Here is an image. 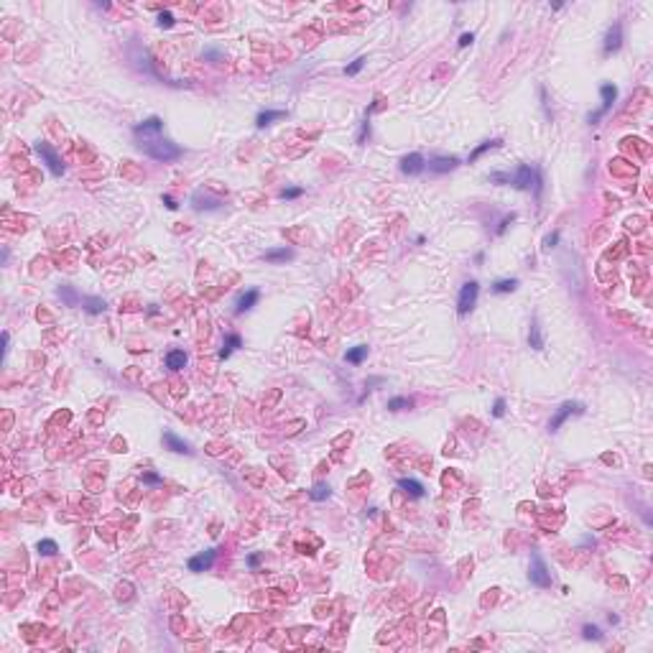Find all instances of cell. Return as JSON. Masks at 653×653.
<instances>
[{
	"label": "cell",
	"mask_w": 653,
	"mask_h": 653,
	"mask_svg": "<svg viewBox=\"0 0 653 653\" xmlns=\"http://www.w3.org/2000/svg\"><path fill=\"white\" fill-rule=\"evenodd\" d=\"M161 128H163V120H161V117H148V120H143L141 125L133 128V133H136V136L148 138V136H156Z\"/></svg>",
	"instance_id": "cell-10"
},
{
	"label": "cell",
	"mask_w": 653,
	"mask_h": 653,
	"mask_svg": "<svg viewBox=\"0 0 653 653\" xmlns=\"http://www.w3.org/2000/svg\"><path fill=\"white\" fill-rule=\"evenodd\" d=\"M34 148H36V153L41 156V161L46 163L49 166V171L54 174V176H62L64 174V163H62V156H59L54 148L46 143V141H36L34 143Z\"/></svg>",
	"instance_id": "cell-3"
},
{
	"label": "cell",
	"mask_w": 653,
	"mask_h": 653,
	"mask_svg": "<svg viewBox=\"0 0 653 653\" xmlns=\"http://www.w3.org/2000/svg\"><path fill=\"white\" fill-rule=\"evenodd\" d=\"M265 260L268 263H286V260H291L293 258V250H289V248H278V250H268V253L263 255Z\"/></svg>",
	"instance_id": "cell-15"
},
{
	"label": "cell",
	"mask_w": 653,
	"mask_h": 653,
	"mask_svg": "<svg viewBox=\"0 0 653 653\" xmlns=\"http://www.w3.org/2000/svg\"><path fill=\"white\" fill-rule=\"evenodd\" d=\"M143 482H148V485H161L163 480L158 477V474H153V472H145L143 474Z\"/></svg>",
	"instance_id": "cell-35"
},
{
	"label": "cell",
	"mask_w": 653,
	"mask_h": 653,
	"mask_svg": "<svg viewBox=\"0 0 653 653\" xmlns=\"http://www.w3.org/2000/svg\"><path fill=\"white\" fill-rule=\"evenodd\" d=\"M260 299V293H258V289H250V291H245L240 299H237V311H248V309H253L255 306V301Z\"/></svg>",
	"instance_id": "cell-14"
},
{
	"label": "cell",
	"mask_w": 653,
	"mask_h": 653,
	"mask_svg": "<svg viewBox=\"0 0 653 653\" xmlns=\"http://www.w3.org/2000/svg\"><path fill=\"white\" fill-rule=\"evenodd\" d=\"M138 148L143 153H148L151 158H156V161H176L181 156V148L176 145V143H171V141H166V138H143L141 143H138Z\"/></svg>",
	"instance_id": "cell-1"
},
{
	"label": "cell",
	"mask_w": 653,
	"mask_h": 653,
	"mask_svg": "<svg viewBox=\"0 0 653 653\" xmlns=\"http://www.w3.org/2000/svg\"><path fill=\"white\" fill-rule=\"evenodd\" d=\"M620 43H622V26L615 23L610 31H607V36H605V51H607V54H610V51H617V49H620Z\"/></svg>",
	"instance_id": "cell-12"
},
{
	"label": "cell",
	"mask_w": 653,
	"mask_h": 653,
	"mask_svg": "<svg viewBox=\"0 0 653 653\" xmlns=\"http://www.w3.org/2000/svg\"><path fill=\"white\" fill-rule=\"evenodd\" d=\"M513 219H515V215H506V217H503V222H500V227H498V235H503V232H506V230H508V225H510V222H513Z\"/></svg>",
	"instance_id": "cell-36"
},
{
	"label": "cell",
	"mask_w": 653,
	"mask_h": 653,
	"mask_svg": "<svg viewBox=\"0 0 653 653\" xmlns=\"http://www.w3.org/2000/svg\"><path fill=\"white\" fill-rule=\"evenodd\" d=\"M477 293H480L477 281H467V284L462 286V291H459V301H457L459 317H465V314H470V311H472V306L477 304Z\"/></svg>",
	"instance_id": "cell-4"
},
{
	"label": "cell",
	"mask_w": 653,
	"mask_h": 653,
	"mask_svg": "<svg viewBox=\"0 0 653 653\" xmlns=\"http://www.w3.org/2000/svg\"><path fill=\"white\" fill-rule=\"evenodd\" d=\"M36 548H38V554H41V556H54V554L59 551V546H56L51 539H43V541H38V546H36Z\"/></svg>",
	"instance_id": "cell-24"
},
{
	"label": "cell",
	"mask_w": 653,
	"mask_h": 653,
	"mask_svg": "<svg viewBox=\"0 0 653 653\" xmlns=\"http://www.w3.org/2000/svg\"><path fill=\"white\" fill-rule=\"evenodd\" d=\"M367 133H370V123L365 120V123H363V130H360V138H358V143H363V141H365V136H367Z\"/></svg>",
	"instance_id": "cell-39"
},
{
	"label": "cell",
	"mask_w": 653,
	"mask_h": 653,
	"mask_svg": "<svg viewBox=\"0 0 653 653\" xmlns=\"http://www.w3.org/2000/svg\"><path fill=\"white\" fill-rule=\"evenodd\" d=\"M424 169H426V161H424L421 153H408V156L400 158V171L408 174V176H416V174H421Z\"/></svg>",
	"instance_id": "cell-8"
},
{
	"label": "cell",
	"mask_w": 653,
	"mask_h": 653,
	"mask_svg": "<svg viewBox=\"0 0 653 653\" xmlns=\"http://www.w3.org/2000/svg\"><path fill=\"white\" fill-rule=\"evenodd\" d=\"M500 143H503L500 138H493V141H485L482 145H477V148H474V151L470 153V163H472V161H477V158H480L482 153H487V151H493V148H498Z\"/></svg>",
	"instance_id": "cell-19"
},
{
	"label": "cell",
	"mask_w": 653,
	"mask_h": 653,
	"mask_svg": "<svg viewBox=\"0 0 653 653\" xmlns=\"http://www.w3.org/2000/svg\"><path fill=\"white\" fill-rule=\"evenodd\" d=\"M235 347H240V337H237V334H232V337L227 339V345L219 350V358H222V360H225V358H230V352H232Z\"/></svg>",
	"instance_id": "cell-26"
},
{
	"label": "cell",
	"mask_w": 653,
	"mask_h": 653,
	"mask_svg": "<svg viewBox=\"0 0 653 653\" xmlns=\"http://www.w3.org/2000/svg\"><path fill=\"white\" fill-rule=\"evenodd\" d=\"M510 184L515 189H521V191L533 189V191H536V197H539L541 194V171L533 169V166H528V163H523V166H518V171L510 176Z\"/></svg>",
	"instance_id": "cell-2"
},
{
	"label": "cell",
	"mask_w": 653,
	"mask_h": 653,
	"mask_svg": "<svg viewBox=\"0 0 653 653\" xmlns=\"http://www.w3.org/2000/svg\"><path fill=\"white\" fill-rule=\"evenodd\" d=\"M528 577H531V582L536 584V587H544V589L551 587V574H548L546 564H544V559L539 554L531 556V572H528Z\"/></svg>",
	"instance_id": "cell-5"
},
{
	"label": "cell",
	"mask_w": 653,
	"mask_h": 653,
	"mask_svg": "<svg viewBox=\"0 0 653 653\" xmlns=\"http://www.w3.org/2000/svg\"><path fill=\"white\" fill-rule=\"evenodd\" d=\"M600 95H602V108H600L597 112H592V115H589V123H595V120H600L602 115L610 112L613 102L617 100V87H615V84H602V87H600Z\"/></svg>",
	"instance_id": "cell-7"
},
{
	"label": "cell",
	"mask_w": 653,
	"mask_h": 653,
	"mask_svg": "<svg viewBox=\"0 0 653 653\" xmlns=\"http://www.w3.org/2000/svg\"><path fill=\"white\" fill-rule=\"evenodd\" d=\"M248 564H250V567H255V564H258V554H253V556H250V559H248Z\"/></svg>",
	"instance_id": "cell-43"
},
{
	"label": "cell",
	"mask_w": 653,
	"mask_h": 653,
	"mask_svg": "<svg viewBox=\"0 0 653 653\" xmlns=\"http://www.w3.org/2000/svg\"><path fill=\"white\" fill-rule=\"evenodd\" d=\"M194 207L197 210H217L219 202L217 199H207V197L202 199V194H194Z\"/></svg>",
	"instance_id": "cell-25"
},
{
	"label": "cell",
	"mask_w": 653,
	"mask_h": 653,
	"mask_svg": "<svg viewBox=\"0 0 653 653\" xmlns=\"http://www.w3.org/2000/svg\"><path fill=\"white\" fill-rule=\"evenodd\" d=\"M457 158L454 156H434L432 161H429V171H434V174H444V171H452L457 166Z\"/></svg>",
	"instance_id": "cell-11"
},
{
	"label": "cell",
	"mask_w": 653,
	"mask_h": 653,
	"mask_svg": "<svg viewBox=\"0 0 653 653\" xmlns=\"http://www.w3.org/2000/svg\"><path fill=\"white\" fill-rule=\"evenodd\" d=\"M186 365V355L181 352V350H171L169 355H166V367H171V370H181Z\"/></svg>",
	"instance_id": "cell-17"
},
{
	"label": "cell",
	"mask_w": 653,
	"mask_h": 653,
	"mask_svg": "<svg viewBox=\"0 0 653 653\" xmlns=\"http://www.w3.org/2000/svg\"><path fill=\"white\" fill-rule=\"evenodd\" d=\"M503 413H506V400H503V398H498V400H495V406H493V416H498V419H500Z\"/></svg>",
	"instance_id": "cell-34"
},
{
	"label": "cell",
	"mask_w": 653,
	"mask_h": 653,
	"mask_svg": "<svg viewBox=\"0 0 653 653\" xmlns=\"http://www.w3.org/2000/svg\"><path fill=\"white\" fill-rule=\"evenodd\" d=\"M163 441H166V447H169L171 452H179V454H191L189 444H186L184 439H179V436H176L174 432H166V434H163Z\"/></svg>",
	"instance_id": "cell-13"
},
{
	"label": "cell",
	"mask_w": 653,
	"mask_h": 653,
	"mask_svg": "<svg viewBox=\"0 0 653 653\" xmlns=\"http://www.w3.org/2000/svg\"><path fill=\"white\" fill-rule=\"evenodd\" d=\"M204 56H207V59H217V62L222 59V54H219V51H215V49H207V51H204Z\"/></svg>",
	"instance_id": "cell-40"
},
{
	"label": "cell",
	"mask_w": 653,
	"mask_h": 653,
	"mask_svg": "<svg viewBox=\"0 0 653 653\" xmlns=\"http://www.w3.org/2000/svg\"><path fill=\"white\" fill-rule=\"evenodd\" d=\"M301 194H304V189L291 186V189H284V191H281V199H296V197H301Z\"/></svg>",
	"instance_id": "cell-30"
},
{
	"label": "cell",
	"mask_w": 653,
	"mask_h": 653,
	"mask_svg": "<svg viewBox=\"0 0 653 653\" xmlns=\"http://www.w3.org/2000/svg\"><path fill=\"white\" fill-rule=\"evenodd\" d=\"M345 358H347V363H355V365H358V363H363V360L367 358V347H365V345L352 347V350L345 355Z\"/></svg>",
	"instance_id": "cell-22"
},
{
	"label": "cell",
	"mask_w": 653,
	"mask_h": 653,
	"mask_svg": "<svg viewBox=\"0 0 653 653\" xmlns=\"http://www.w3.org/2000/svg\"><path fill=\"white\" fill-rule=\"evenodd\" d=\"M363 67H365V59L360 56V59H355V62H352V64H350V67L345 69V74H350V77H352V74H358V72H360Z\"/></svg>",
	"instance_id": "cell-31"
},
{
	"label": "cell",
	"mask_w": 653,
	"mask_h": 653,
	"mask_svg": "<svg viewBox=\"0 0 653 653\" xmlns=\"http://www.w3.org/2000/svg\"><path fill=\"white\" fill-rule=\"evenodd\" d=\"M472 41H474V36H472V34H462V36H459V46L465 49V46H470Z\"/></svg>",
	"instance_id": "cell-37"
},
{
	"label": "cell",
	"mask_w": 653,
	"mask_h": 653,
	"mask_svg": "<svg viewBox=\"0 0 653 653\" xmlns=\"http://www.w3.org/2000/svg\"><path fill=\"white\" fill-rule=\"evenodd\" d=\"M408 406H411L408 398H391L388 400V408L391 411H400V408H408Z\"/></svg>",
	"instance_id": "cell-29"
},
{
	"label": "cell",
	"mask_w": 653,
	"mask_h": 653,
	"mask_svg": "<svg viewBox=\"0 0 653 653\" xmlns=\"http://www.w3.org/2000/svg\"><path fill=\"white\" fill-rule=\"evenodd\" d=\"M158 26L161 28H171L174 26V16H171V13H161V16H158Z\"/></svg>",
	"instance_id": "cell-32"
},
{
	"label": "cell",
	"mask_w": 653,
	"mask_h": 653,
	"mask_svg": "<svg viewBox=\"0 0 653 653\" xmlns=\"http://www.w3.org/2000/svg\"><path fill=\"white\" fill-rule=\"evenodd\" d=\"M556 243H559V232H554V235H548V237H546V248H554Z\"/></svg>",
	"instance_id": "cell-38"
},
{
	"label": "cell",
	"mask_w": 653,
	"mask_h": 653,
	"mask_svg": "<svg viewBox=\"0 0 653 653\" xmlns=\"http://www.w3.org/2000/svg\"><path fill=\"white\" fill-rule=\"evenodd\" d=\"M215 556H217L215 548H210V551H204V554H199V556H191V559H189V569H191V572H204V569H210L212 564H215Z\"/></svg>",
	"instance_id": "cell-9"
},
{
	"label": "cell",
	"mask_w": 653,
	"mask_h": 653,
	"mask_svg": "<svg viewBox=\"0 0 653 653\" xmlns=\"http://www.w3.org/2000/svg\"><path fill=\"white\" fill-rule=\"evenodd\" d=\"M84 309L90 311V314H102V311L108 309L105 299H100V296H87L84 299Z\"/></svg>",
	"instance_id": "cell-18"
},
{
	"label": "cell",
	"mask_w": 653,
	"mask_h": 653,
	"mask_svg": "<svg viewBox=\"0 0 653 653\" xmlns=\"http://www.w3.org/2000/svg\"><path fill=\"white\" fill-rule=\"evenodd\" d=\"M163 204H166L169 210H176V207H179V204H176V202H174L171 197H163Z\"/></svg>",
	"instance_id": "cell-42"
},
{
	"label": "cell",
	"mask_w": 653,
	"mask_h": 653,
	"mask_svg": "<svg viewBox=\"0 0 653 653\" xmlns=\"http://www.w3.org/2000/svg\"><path fill=\"white\" fill-rule=\"evenodd\" d=\"M326 498H329V487L326 485H317L311 490V500H326Z\"/></svg>",
	"instance_id": "cell-28"
},
{
	"label": "cell",
	"mask_w": 653,
	"mask_h": 653,
	"mask_svg": "<svg viewBox=\"0 0 653 653\" xmlns=\"http://www.w3.org/2000/svg\"><path fill=\"white\" fill-rule=\"evenodd\" d=\"M582 411H584V406H582V403H577V400H567V403H561L559 411L554 413V419L548 421V432H556V429H559L564 421H567L572 413H582Z\"/></svg>",
	"instance_id": "cell-6"
},
{
	"label": "cell",
	"mask_w": 653,
	"mask_h": 653,
	"mask_svg": "<svg viewBox=\"0 0 653 653\" xmlns=\"http://www.w3.org/2000/svg\"><path fill=\"white\" fill-rule=\"evenodd\" d=\"M398 487H400V490H406V493H408L411 498H421V495H424V487H421V482H416V480H408V477L398 480Z\"/></svg>",
	"instance_id": "cell-16"
},
{
	"label": "cell",
	"mask_w": 653,
	"mask_h": 653,
	"mask_svg": "<svg viewBox=\"0 0 653 653\" xmlns=\"http://www.w3.org/2000/svg\"><path fill=\"white\" fill-rule=\"evenodd\" d=\"M528 342H531V347H533V350H544V339H541V329H539V322H536V319L531 322Z\"/></svg>",
	"instance_id": "cell-20"
},
{
	"label": "cell",
	"mask_w": 653,
	"mask_h": 653,
	"mask_svg": "<svg viewBox=\"0 0 653 653\" xmlns=\"http://www.w3.org/2000/svg\"><path fill=\"white\" fill-rule=\"evenodd\" d=\"M490 179H493V181H510V176L508 174H493Z\"/></svg>",
	"instance_id": "cell-41"
},
{
	"label": "cell",
	"mask_w": 653,
	"mask_h": 653,
	"mask_svg": "<svg viewBox=\"0 0 653 653\" xmlns=\"http://www.w3.org/2000/svg\"><path fill=\"white\" fill-rule=\"evenodd\" d=\"M278 117H284V112H281V110H263V112L258 115L255 125H258V128H265V125H271L273 120H278Z\"/></svg>",
	"instance_id": "cell-21"
},
{
	"label": "cell",
	"mask_w": 653,
	"mask_h": 653,
	"mask_svg": "<svg viewBox=\"0 0 653 653\" xmlns=\"http://www.w3.org/2000/svg\"><path fill=\"white\" fill-rule=\"evenodd\" d=\"M584 638H592V641H600L602 633L595 628V625H584Z\"/></svg>",
	"instance_id": "cell-33"
},
{
	"label": "cell",
	"mask_w": 653,
	"mask_h": 653,
	"mask_svg": "<svg viewBox=\"0 0 653 653\" xmlns=\"http://www.w3.org/2000/svg\"><path fill=\"white\" fill-rule=\"evenodd\" d=\"M59 296H62V299H64L69 306H77V301H79V296L74 293L69 286H62V289H59Z\"/></svg>",
	"instance_id": "cell-27"
},
{
	"label": "cell",
	"mask_w": 653,
	"mask_h": 653,
	"mask_svg": "<svg viewBox=\"0 0 653 653\" xmlns=\"http://www.w3.org/2000/svg\"><path fill=\"white\" fill-rule=\"evenodd\" d=\"M515 286H518L515 278H503V281H498V284L493 286V291L495 293H510V291H515Z\"/></svg>",
	"instance_id": "cell-23"
}]
</instances>
